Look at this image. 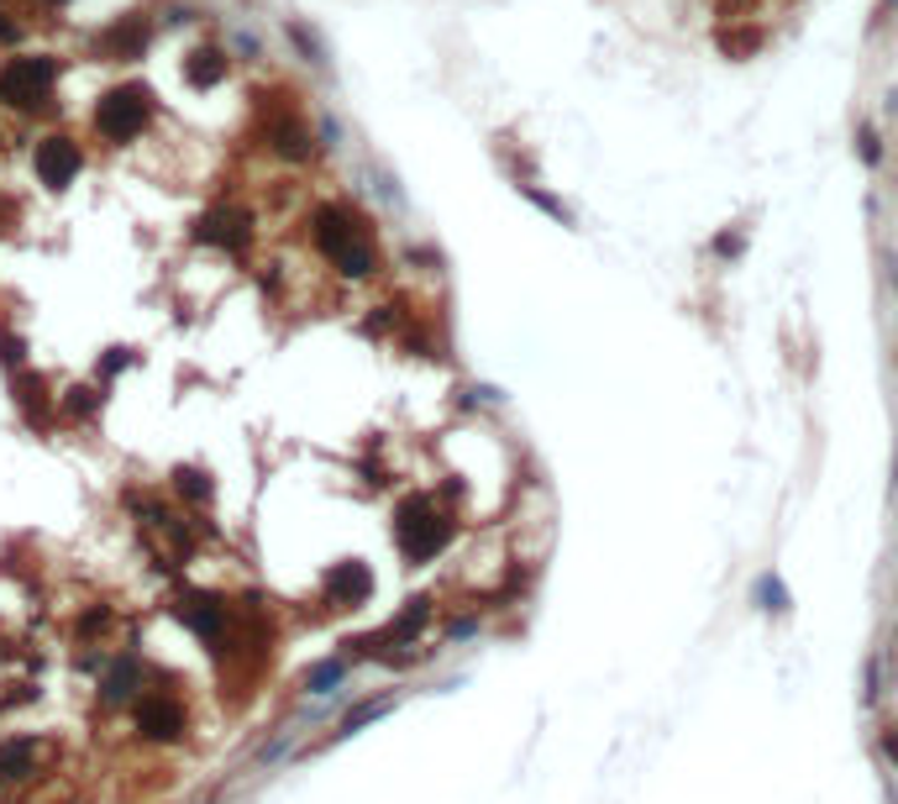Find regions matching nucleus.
Wrapping results in <instances>:
<instances>
[{"mask_svg": "<svg viewBox=\"0 0 898 804\" xmlns=\"http://www.w3.org/2000/svg\"><path fill=\"white\" fill-rule=\"evenodd\" d=\"M147 95L143 90H110L106 100H100V111H95V127L106 131L110 143H127V137H137V131L147 127Z\"/></svg>", "mask_w": 898, "mask_h": 804, "instance_id": "obj_3", "label": "nucleus"}, {"mask_svg": "<svg viewBox=\"0 0 898 804\" xmlns=\"http://www.w3.org/2000/svg\"><path fill=\"white\" fill-rule=\"evenodd\" d=\"M315 243H321V253L331 258V268L336 274H348V280H368L373 268H379V247H373V232H368L352 210H321L315 216Z\"/></svg>", "mask_w": 898, "mask_h": 804, "instance_id": "obj_1", "label": "nucleus"}, {"mask_svg": "<svg viewBox=\"0 0 898 804\" xmlns=\"http://www.w3.org/2000/svg\"><path fill=\"white\" fill-rule=\"evenodd\" d=\"M757 595L768 599V610H789V595H783V584H778V579H762V589H757Z\"/></svg>", "mask_w": 898, "mask_h": 804, "instance_id": "obj_5", "label": "nucleus"}, {"mask_svg": "<svg viewBox=\"0 0 898 804\" xmlns=\"http://www.w3.org/2000/svg\"><path fill=\"white\" fill-rule=\"evenodd\" d=\"M394 531H400L404 558H410V562H426V558H437L441 547H447V537H452V521H447V516H441L431 500H404Z\"/></svg>", "mask_w": 898, "mask_h": 804, "instance_id": "obj_2", "label": "nucleus"}, {"mask_svg": "<svg viewBox=\"0 0 898 804\" xmlns=\"http://www.w3.org/2000/svg\"><path fill=\"white\" fill-rule=\"evenodd\" d=\"M37 169H42L48 185H64L79 169V148H74L69 137H48V143H37Z\"/></svg>", "mask_w": 898, "mask_h": 804, "instance_id": "obj_4", "label": "nucleus"}]
</instances>
